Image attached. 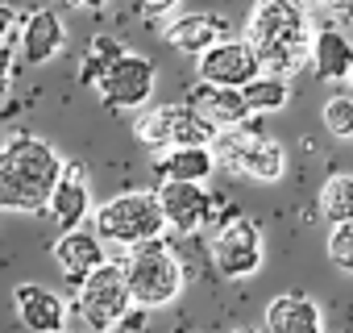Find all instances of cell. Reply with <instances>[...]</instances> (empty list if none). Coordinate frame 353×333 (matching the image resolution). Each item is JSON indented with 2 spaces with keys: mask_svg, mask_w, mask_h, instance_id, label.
<instances>
[{
  "mask_svg": "<svg viewBox=\"0 0 353 333\" xmlns=\"http://www.w3.org/2000/svg\"><path fill=\"white\" fill-rule=\"evenodd\" d=\"M312 9L307 0H254L245 17V42L258 55L262 75H295L312 50Z\"/></svg>",
  "mask_w": 353,
  "mask_h": 333,
  "instance_id": "6da1fadb",
  "label": "cell"
},
{
  "mask_svg": "<svg viewBox=\"0 0 353 333\" xmlns=\"http://www.w3.org/2000/svg\"><path fill=\"white\" fill-rule=\"evenodd\" d=\"M63 154L34 137V133H13L0 146V209L17 213H42L50 204V192L63 175Z\"/></svg>",
  "mask_w": 353,
  "mask_h": 333,
  "instance_id": "7a4b0ae2",
  "label": "cell"
},
{
  "mask_svg": "<svg viewBox=\"0 0 353 333\" xmlns=\"http://www.w3.org/2000/svg\"><path fill=\"white\" fill-rule=\"evenodd\" d=\"M121 275H125L133 308H166L183 292V263L162 238L133 246L121 263Z\"/></svg>",
  "mask_w": 353,
  "mask_h": 333,
  "instance_id": "3957f363",
  "label": "cell"
},
{
  "mask_svg": "<svg viewBox=\"0 0 353 333\" xmlns=\"http://www.w3.org/2000/svg\"><path fill=\"white\" fill-rule=\"evenodd\" d=\"M92 234L100 242L133 250V246L158 242L166 234V221H162V209H158L154 192H121V196L104 200L92 213Z\"/></svg>",
  "mask_w": 353,
  "mask_h": 333,
  "instance_id": "277c9868",
  "label": "cell"
},
{
  "mask_svg": "<svg viewBox=\"0 0 353 333\" xmlns=\"http://www.w3.org/2000/svg\"><path fill=\"white\" fill-rule=\"evenodd\" d=\"M212 158L225 162V166H233V171H241V175H250V180H258V184H274L287 171V150H283V142L266 137L250 121L245 125H233V129H221L216 142H212Z\"/></svg>",
  "mask_w": 353,
  "mask_h": 333,
  "instance_id": "5b68a950",
  "label": "cell"
},
{
  "mask_svg": "<svg viewBox=\"0 0 353 333\" xmlns=\"http://www.w3.org/2000/svg\"><path fill=\"white\" fill-rule=\"evenodd\" d=\"M75 312H79V316L88 321V329H96V333H112L117 325L129 321L133 300H129L121 263H104V267H96L88 279H79Z\"/></svg>",
  "mask_w": 353,
  "mask_h": 333,
  "instance_id": "8992f818",
  "label": "cell"
},
{
  "mask_svg": "<svg viewBox=\"0 0 353 333\" xmlns=\"http://www.w3.org/2000/svg\"><path fill=\"white\" fill-rule=\"evenodd\" d=\"M137 142L150 150H174V146H212L221 129H212L188 100L183 104H154L133 125Z\"/></svg>",
  "mask_w": 353,
  "mask_h": 333,
  "instance_id": "52a82bcc",
  "label": "cell"
},
{
  "mask_svg": "<svg viewBox=\"0 0 353 333\" xmlns=\"http://www.w3.org/2000/svg\"><path fill=\"white\" fill-rule=\"evenodd\" d=\"M266 242L254 217H233L225 229L212 234V263L225 279H250L262 271Z\"/></svg>",
  "mask_w": 353,
  "mask_h": 333,
  "instance_id": "ba28073f",
  "label": "cell"
},
{
  "mask_svg": "<svg viewBox=\"0 0 353 333\" xmlns=\"http://www.w3.org/2000/svg\"><path fill=\"white\" fill-rule=\"evenodd\" d=\"M154 84H158L154 63L145 55L125 50L117 63L104 67V75L96 79V92L108 108H145L150 96H154Z\"/></svg>",
  "mask_w": 353,
  "mask_h": 333,
  "instance_id": "9c48e42d",
  "label": "cell"
},
{
  "mask_svg": "<svg viewBox=\"0 0 353 333\" xmlns=\"http://www.w3.org/2000/svg\"><path fill=\"white\" fill-rule=\"evenodd\" d=\"M258 75H262V67H258V55L250 50L245 38H225L200 55V84H208V88H237L241 92Z\"/></svg>",
  "mask_w": 353,
  "mask_h": 333,
  "instance_id": "30bf717a",
  "label": "cell"
},
{
  "mask_svg": "<svg viewBox=\"0 0 353 333\" xmlns=\"http://www.w3.org/2000/svg\"><path fill=\"white\" fill-rule=\"evenodd\" d=\"M208 196H212V192H208L204 184H170V180H162L158 192H154V200H158V209H162V221H166V229H174V234H196V229H204Z\"/></svg>",
  "mask_w": 353,
  "mask_h": 333,
  "instance_id": "8fae6325",
  "label": "cell"
},
{
  "mask_svg": "<svg viewBox=\"0 0 353 333\" xmlns=\"http://www.w3.org/2000/svg\"><path fill=\"white\" fill-rule=\"evenodd\" d=\"M50 217L59 221V229H83V221L92 217V192H88V175H83V166L79 162H67L63 166V175L50 192Z\"/></svg>",
  "mask_w": 353,
  "mask_h": 333,
  "instance_id": "7c38bea8",
  "label": "cell"
},
{
  "mask_svg": "<svg viewBox=\"0 0 353 333\" xmlns=\"http://www.w3.org/2000/svg\"><path fill=\"white\" fill-rule=\"evenodd\" d=\"M13 304H17L21 325L34 333H63V325H67V300L42 283H17Z\"/></svg>",
  "mask_w": 353,
  "mask_h": 333,
  "instance_id": "4fadbf2b",
  "label": "cell"
},
{
  "mask_svg": "<svg viewBox=\"0 0 353 333\" xmlns=\"http://www.w3.org/2000/svg\"><path fill=\"white\" fill-rule=\"evenodd\" d=\"M63 46H67V26L54 9H34L21 21V59L30 67L50 63L54 55H63Z\"/></svg>",
  "mask_w": 353,
  "mask_h": 333,
  "instance_id": "5bb4252c",
  "label": "cell"
},
{
  "mask_svg": "<svg viewBox=\"0 0 353 333\" xmlns=\"http://www.w3.org/2000/svg\"><path fill=\"white\" fill-rule=\"evenodd\" d=\"M266 333H324V308L303 292H283L266 304Z\"/></svg>",
  "mask_w": 353,
  "mask_h": 333,
  "instance_id": "9a60e30c",
  "label": "cell"
},
{
  "mask_svg": "<svg viewBox=\"0 0 353 333\" xmlns=\"http://www.w3.org/2000/svg\"><path fill=\"white\" fill-rule=\"evenodd\" d=\"M233 30H229V21L225 17H216V13H183V17H174L170 26H166V42L174 46V50H183V55H204L208 46H216V42H225Z\"/></svg>",
  "mask_w": 353,
  "mask_h": 333,
  "instance_id": "2e32d148",
  "label": "cell"
},
{
  "mask_svg": "<svg viewBox=\"0 0 353 333\" xmlns=\"http://www.w3.org/2000/svg\"><path fill=\"white\" fill-rule=\"evenodd\" d=\"M54 263L63 267V275H67L71 283H79V279H88L96 267H104L108 254H104V242H100L92 229H67V234L54 242Z\"/></svg>",
  "mask_w": 353,
  "mask_h": 333,
  "instance_id": "e0dca14e",
  "label": "cell"
},
{
  "mask_svg": "<svg viewBox=\"0 0 353 333\" xmlns=\"http://www.w3.org/2000/svg\"><path fill=\"white\" fill-rule=\"evenodd\" d=\"M154 171L170 184H208V175L216 171L212 146H174V150H158Z\"/></svg>",
  "mask_w": 353,
  "mask_h": 333,
  "instance_id": "ac0fdd59",
  "label": "cell"
},
{
  "mask_svg": "<svg viewBox=\"0 0 353 333\" xmlns=\"http://www.w3.org/2000/svg\"><path fill=\"white\" fill-rule=\"evenodd\" d=\"M188 104L212 125V129H233V125H245L254 113H250V104H245V96L237 92V88H208V84H200L192 96H188Z\"/></svg>",
  "mask_w": 353,
  "mask_h": 333,
  "instance_id": "d6986e66",
  "label": "cell"
},
{
  "mask_svg": "<svg viewBox=\"0 0 353 333\" xmlns=\"http://www.w3.org/2000/svg\"><path fill=\"white\" fill-rule=\"evenodd\" d=\"M307 63L316 67L320 79H349V71H353V42H349V34L332 30V26L312 30Z\"/></svg>",
  "mask_w": 353,
  "mask_h": 333,
  "instance_id": "ffe728a7",
  "label": "cell"
},
{
  "mask_svg": "<svg viewBox=\"0 0 353 333\" xmlns=\"http://www.w3.org/2000/svg\"><path fill=\"white\" fill-rule=\"evenodd\" d=\"M241 96H245L250 113H279L291 100V84L283 75H258V79H250L241 88Z\"/></svg>",
  "mask_w": 353,
  "mask_h": 333,
  "instance_id": "44dd1931",
  "label": "cell"
},
{
  "mask_svg": "<svg viewBox=\"0 0 353 333\" xmlns=\"http://www.w3.org/2000/svg\"><path fill=\"white\" fill-rule=\"evenodd\" d=\"M320 213L328 217V225L353 221V175H328L320 188Z\"/></svg>",
  "mask_w": 353,
  "mask_h": 333,
  "instance_id": "7402d4cb",
  "label": "cell"
},
{
  "mask_svg": "<svg viewBox=\"0 0 353 333\" xmlns=\"http://www.w3.org/2000/svg\"><path fill=\"white\" fill-rule=\"evenodd\" d=\"M121 55H125V42H121V38H112V34H96V38L88 42L83 63H79V79L96 88V79L104 75V67H108V63H117Z\"/></svg>",
  "mask_w": 353,
  "mask_h": 333,
  "instance_id": "603a6c76",
  "label": "cell"
},
{
  "mask_svg": "<svg viewBox=\"0 0 353 333\" xmlns=\"http://www.w3.org/2000/svg\"><path fill=\"white\" fill-rule=\"evenodd\" d=\"M320 117H324V129L332 137H345V142L353 137V96H328Z\"/></svg>",
  "mask_w": 353,
  "mask_h": 333,
  "instance_id": "cb8c5ba5",
  "label": "cell"
},
{
  "mask_svg": "<svg viewBox=\"0 0 353 333\" xmlns=\"http://www.w3.org/2000/svg\"><path fill=\"white\" fill-rule=\"evenodd\" d=\"M328 258L341 271H353V221H341L328 229Z\"/></svg>",
  "mask_w": 353,
  "mask_h": 333,
  "instance_id": "d4e9b609",
  "label": "cell"
},
{
  "mask_svg": "<svg viewBox=\"0 0 353 333\" xmlns=\"http://www.w3.org/2000/svg\"><path fill=\"white\" fill-rule=\"evenodd\" d=\"M233 217H241V213H237V209H233L225 196H208V209H204V229H208V234L225 229Z\"/></svg>",
  "mask_w": 353,
  "mask_h": 333,
  "instance_id": "484cf974",
  "label": "cell"
},
{
  "mask_svg": "<svg viewBox=\"0 0 353 333\" xmlns=\"http://www.w3.org/2000/svg\"><path fill=\"white\" fill-rule=\"evenodd\" d=\"M316 9L324 13V26H332V30L353 26V0H316Z\"/></svg>",
  "mask_w": 353,
  "mask_h": 333,
  "instance_id": "4316f807",
  "label": "cell"
},
{
  "mask_svg": "<svg viewBox=\"0 0 353 333\" xmlns=\"http://www.w3.org/2000/svg\"><path fill=\"white\" fill-rule=\"evenodd\" d=\"M13 71H17V50H13V42L5 38V42H0V100H5L9 88H13Z\"/></svg>",
  "mask_w": 353,
  "mask_h": 333,
  "instance_id": "83f0119b",
  "label": "cell"
},
{
  "mask_svg": "<svg viewBox=\"0 0 353 333\" xmlns=\"http://www.w3.org/2000/svg\"><path fill=\"white\" fill-rule=\"evenodd\" d=\"M133 5H137L141 13H150V17H166V13L179 9V0H133Z\"/></svg>",
  "mask_w": 353,
  "mask_h": 333,
  "instance_id": "f1b7e54d",
  "label": "cell"
},
{
  "mask_svg": "<svg viewBox=\"0 0 353 333\" xmlns=\"http://www.w3.org/2000/svg\"><path fill=\"white\" fill-rule=\"evenodd\" d=\"M13 30H17V13H13V9L5 5V0H0V42H5V38H9Z\"/></svg>",
  "mask_w": 353,
  "mask_h": 333,
  "instance_id": "f546056e",
  "label": "cell"
},
{
  "mask_svg": "<svg viewBox=\"0 0 353 333\" xmlns=\"http://www.w3.org/2000/svg\"><path fill=\"white\" fill-rule=\"evenodd\" d=\"M71 5H75V9H104L108 0H71Z\"/></svg>",
  "mask_w": 353,
  "mask_h": 333,
  "instance_id": "4dcf8cb0",
  "label": "cell"
},
{
  "mask_svg": "<svg viewBox=\"0 0 353 333\" xmlns=\"http://www.w3.org/2000/svg\"><path fill=\"white\" fill-rule=\"evenodd\" d=\"M233 333H258V329H233Z\"/></svg>",
  "mask_w": 353,
  "mask_h": 333,
  "instance_id": "1f68e13d",
  "label": "cell"
},
{
  "mask_svg": "<svg viewBox=\"0 0 353 333\" xmlns=\"http://www.w3.org/2000/svg\"><path fill=\"white\" fill-rule=\"evenodd\" d=\"M349 88H353V71H349ZM349 96H353V92H349Z\"/></svg>",
  "mask_w": 353,
  "mask_h": 333,
  "instance_id": "d6a6232c",
  "label": "cell"
}]
</instances>
